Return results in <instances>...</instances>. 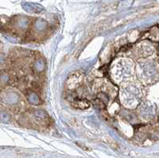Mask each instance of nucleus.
Wrapping results in <instances>:
<instances>
[{"label": "nucleus", "instance_id": "1", "mask_svg": "<svg viewBox=\"0 0 159 158\" xmlns=\"http://www.w3.org/2000/svg\"><path fill=\"white\" fill-rule=\"evenodd\" d=\"M73 106L74 107L79 108V109H86L89 107V102L84 99H78L73 102Z\"/></svg>", "mask_w": 159, "mask_h": 158}, {"label": "nucleus", "instance_id": "2", "mask_svg": "<svg viewBox=\"0 0 159 158\" xmlns=\"http://www.w3.org/2000/svg\"><path fill=\"white\" fill-rule=\"evenodd\" d=\"M107 142L108 143V145L112 148V149H119L118 144L116 143L114 140H112V139H107Z\"/></svg>", "mask_w": 159, "mask_h": 158}]
</instances>
